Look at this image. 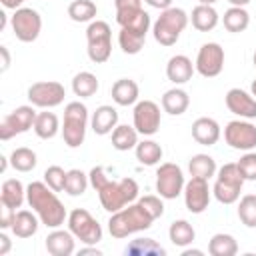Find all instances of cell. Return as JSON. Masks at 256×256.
<instances>
[{
  "label": "cell",
  "mask_w": 256,
  "mask_h": 256,
  "mask_svg": "<svg viewBox=\"0 0 256 256\" xmlns=\"http://www.w3.org/2000/svg\"><path fill=\"white\" fill-rule=\"evenodd\" d=\"M26 200L46 228H60L68 220L64 204L46 182H30L26 186Z\"/></svg>",
  "instance_id": "obj_1"
},
{
  "label": "cell",
  "mask_w": 256,
  "mask_h": 256,
  "mask_svg": "<svg viewBox=\"0 0 256 256\" xmlns=\"http://www.w3.org/2000/svg\"><path fill=\"white\" fill-rule=\"evenodd\" d=\"M154 218L136 202L124 206L122 210L114 212L108 220V232L112 238H126L130 234L148 230L152 226Z\"/></svg>",
  "instance_id": "obj_2"
},
{
  "label": "cell",
  "mask_w": 256,
  "mask_h": 256,
  "mask_svg": "<svg viewBox=\"0 0 256 256\" xmlns=\"http://www.w3.org/2000/svg\"><path fill=\"white\" fill-rule=\"evenodd\" d=\"M100 204L106 212L114 214L122 210L124 206L132 204L138 198V182L134 178H120V180H108L100 190H98Z\"/></svg>",
  "instance_id": "obj_3"
},
{
  "label": "cell",
  "mask_w": 256,
  "mask_h": 256,
  "mask_svg": "<svg viewBox=\"0 0 256 256\" xmlns=\"http://www.w3.org/2000/svg\"><path fill=\"white\" fill-rule=\"evenodd\" d=\"M190 16L182 10V8H166L160 12V16L156 18V22L152 24V34L154 40L162 46H174L180 38V34L184 32V28L188 26Z\"/></svg>",
  "instance_id": "obj_4"
},
{
  "label": "cell",
  "mask_w": 256,
  "mask_h": 256,
  "mask_svg": "<svg viewBox=\"0 0 256 256\" xmlns=\"http://www.w3.org/2000/svg\"><path fill=\"white\" fill-rule=\"evenodd\" d=\"M88 128V108L82 102H70L64 108V122H62V138L68 148L82 146Z\"/></svg>",
  "instance_id": "obj_5"
},
{
  "label": "cell",
  "mask_w": 256,
  "mask_h": 256,
  "mask_svg": "<svg viewBox=\"0 0 256 256\" xmlns=\"http://www.w3.org/2000/svg\"><path fill=\"white\" fill-rule=\"evenodd\" d=\"M244 182L246 180L242 178L236 162H228V164L220 166L218 172H216L214 188H212L214 198L220 204H234V202H238Z\"/></svg>",
  "instance_id": "obj_6"
},
{
  "label": "cell",
  "mask_w": 256,
  "mask_h": 256,
  "mask_svg": "<svg viewBox=\"0 0 256 256\" xmlns=\"http://www.w3.org/2000/svg\"><path fill=\"white\" fill-rule=\"evenodd\" d=\"M86 40H88V58L94 64L108 62L112 54V30L108 22L104 20H92L86 28Z\"/></svg>",
  "instance_id": "obj_7"
},
{
  "label": "cell",
  "mask_w": 256,
  "mask_h": 256,
  "mask_svg": "<svg viewBox=\"0 0 256 256\" xmlns=\"http://www.w3.org/2000/svg\"><path fill=\"white\" fill-rule=\"evenodd\" d=\"M68 230L76 236V240H80L88 246H94L102 240V226L84 208H74L68 214Z\"/></svg>",
  "instance_id": "obj_8"
},
{
  "label": "cell",
  "mask_w": 256,
  "mask_h": 256,
  "mask_svg": "<svg viewBox=\"0 0 256 256\" xmlns=\"http://www.w3.org/2000/svg\"><path fill=\"white\" fill-rule=\"evenodd\" d=\"M184 172L174 162H164L156 170V192L164 200H174L184 192Z\"/></svg>",
  "instance_id": "obj_9"
},
{
  "label": "cell",
  "mask_w": 256,
  "mask_h": 256,
  "mask_svg": "<svg viewBox=\"0 0 256 256\" xmlns=\"http://www.w3.org/2000/svg\"><path fill=\"white\" fill-rule=\"evenodd\" d=\"M36 110L34 106L30 104H24V106H18L14 108L10 114H6L0 122V140H10L14 138L16 134H24L28 132L30 128H34V120H36Z\"/></svg>",
  "instance_id": "obj_10"
},
{
  "label": "cell",
  "mask_w": 256,
  "mask_h": 256,
  "mask_svg": "<svg viewBox=\"0 0 256 256\" xmlns=\"http://www.w3.org/2000/svg\"><path fill=\"white\" fill-rule=\"evenodd\" d=\"M10 24H12L14 36L20 42H34L40 36V30H42L40 14L34 8H24V6L14 10V14L10 18Z\"/></svg>",
  "instance_id": "obj_11"
},
{
  "label": "cell",
  "mask_w": 256,
  "mask_h": 256,
  "mask_svg": "<svg viewBox=\"0 0 256 256\" xmlns=\"http://www.w3.org/2000/svg\"><path fill=\"white\" fill-rule=\"evenodd\" d=\"M66 90L60 82L56 80H42V82H34L28 88V100L32 106L36 108H54L60 106L64 102Z\"/></svg>",
  "instance_id": "obj_12"
},
{
  "label": "cell",
  "mask_w": 256,
  "mask_h": 256,
  "mask_svg": "<svg viewBox=\"0 0 256 256\" xmlns=\"http://www.w3.org/2000/svg\"><path fill=\"white\" fill-rule=\"evenodd\" d=\"M194 68L204 78H214L224 68V48L218 42H206L200 46Z\"/></svg>",
  "instance_id": "obj_13"
},
{
  "label": "cell",
  "mask_w": 256,
  "mask_h": 256,
  "mask_svg": "<svg viewBox=\"0 0 256 256\" xmlns=\"http://www.w3.org/2000/svg\"><path fill=\"white\" fill-rule=\"evenodd\" d=\"M224 140L234 150H252L256 148V126L248 120H232L224 128Z\"/></svg>",
  "instance_id": "obj_14"
},
{
  "label": "cell",
  "mask_w": 256,
  "mask_h": 256,
  "mask_svg": "<svg viewBox=\"0 0 256 256\" xmlns=\"http://www.w3.org/2000/svg\"><path fill=\"white\" fill-rule=\"evenodd\" d=\"M132 120H134V128L138 130V134L152 136L160 128V120H162L160 118V106L152 100H140L134 106Z\"/></svg>",
  "instance_id": "obj_15"
},
{
  "label": "cell",
  "mask_w": 256,
  "mask_h": 256,
  "mask_svg": "<svg viewBox=\"0 0 256 256\" xmlns=\"http://www.w3.org/2000/svg\"><path fill=\"white\" fill-rule=\"evenodd\" d=\"M182 194H184V204L192 214H202L210 204V188H208V180L204 178L192 176L184 184Z\"/></svg>",
  "instance_id": "obj_16"
},
{
  "label": "cell",
  "mask_w": 256,
  "mask_h": 256,
  "mask_svg": "<svg viewBox=\"0 0 256 256\" xmlns=\"http://www.w3.org/2000/svg\"><path fill=\"white\" fill-rule=\"evenodd\" d=\"M224 100H226V108L232 114H236L244 120L256 118V98L250 92H246L242 88H230L226 92Z\"/></svg>",
  "instance_id": "obj_17"
},
{
  "label": "cell",
  "mask_w": 256,
  "mask_h": 256,
  "mask_svg": "<svg viewBox=\"0 0 256 256\" xmlns=\"http://www.w3.org/2000/svg\"><path fill=\"white\" fill-rule=\"evenodd\" d=\"M220 134H222L220 124L214 118L202 116V118H196L192 124V138L202 146H214L220 140Z\"/></svg>",
  "instance_id": "obj_18"
},
{
  "label": "cell",
  "mask_w": 256,
  "mask_h": 256,
  "mask_svg": "<svg viewBox=\"0 0 256 256\" xmlns=\"http://www.w3.org/2000/svg\"><path fill=\"white\" fill-rule=\"evenodd\" d=\"M90 126L94 130V134H98V136L110 134L118 126V110L114 106H108V104L98 106L90 118Z\"/></svg>",
  "instance_id": "obj_19"
},
{
  "label": "cell",
  "mask_w": 256,
  "mask_h": 256,
  "mask_svg": "<svg viewBox=\"0 0 256 256\" xmlns=\"http://www.w3.org/2000/svg\"><path fill=\"white\" fill-rule=\"evenodd\" d=\"M74 234L70 230H58L54 228L48 236H46V250L52 256H70L74 254Z\"/></svg>",
  "instance_id": "obj_20"
},
{
  "label": "cell",
  "mask_w": 256,
  "mask_h": 256,
  "mask_svg": "<svg viewBox=\"0 0 256 256\" xmlns=\"http://www.w3.org/2000/svg\"><path fill=\"white\" fill-rule=\"evenodd\" d=\"M194 70H196V68H194L192 60H190L188 56H184V54L172 56V58L168 60V64H166V76H168V80L174 82V84H186V82L192 78Z\"/></svg>",
  "instance_id": "obj_21"
},
{
  "label": "cell",
  "mask_w": 256,
  "mask_h": 256,
  "mask_svg": "<svg viewBox=\"0 0 256 256\" xmlns=\"http://www.w3.org/2000/svg\"><path fill=\"white\" fill-rule=\"evenodd\" d=\"M24 200H26V188H24V184L20 180L8 178V180L2 182V188H0V202H2V206L16 210V208H20L24 204Z\"/></svg>",
  "instance_id": "obj_22"
},
{
  "label": "cell",
  "mask_w": 256,
  "mask_h": 256,
  "mask_svg": "<svg viewBox=\"0 0 256 256\" xmlns=\"http://www.w3.org/2000/svg\"><path fill=\"white\" fill-rule=\"evenodd\" d=\"M190 22H192V26L198 32H210V30H214L218 26L220 16L214 10V6H210V4H198V6L192 8Z\"/></svg>",
  "instance_id": "obj_23"
},
{
  "label": "cell",
  "mask_w": 256,
  "mask_h": 256,
  "mask_svg": "<svg viewBox=\"0 0 256 256\" xmlns=\"http://www.w3.org/2000/svg\"><path fill=\"white\" fill-rule=\"evenodd\" d=\"M138 84L130 78H120L112 84V100L118 106H132L138 102Z\"/></svg>",
  "instance_id": "obj_24"
},
{
  "label": "cell",
  "mask_w": 256,
  "mask_h": 256,
  "mask_svg": "<svg viewBox=\"0 0 256 256\" xmlns=\"http://www.w3.org/2000/svg\"><path fill=\"white\" fill-rule=\"evenodd\" d=\"M190 106V96L182 88H170L162 96V110L168 112L170 116H180L188 110Z\"/></svg>",
  "instance_id": "obj_25"
},
{
  "label": "cell",
  "mask_w": 256,
  "mask_h": 256,
  "mask_svg": "<svg viewBox=\"0 0 256 256\" xmlns=\"http://www.w3.org/2000/svg\"><path fill=\"white\" fill-rule=\"evenodd\" d=\"M38 214L30 210H18L12 222V232L16 238H30L38 230Z\"/></svg>",
  "instance_id": "obj_26"
},
{
  "label": "cell",
  "mask_w": 256,
  "mask_h": 256,
  "mask_svg": "<svg viewBox=\"0 0 256 256\" xmlns=\"http://www.w3.org/2000/svg\"><path fill=\"white\" fill-rule=\"evenodd\" d=\"M222 24H224V28H226L228 32L240 34V32H244V30L248 28V24H250V14L246 12L244 6H230V8L224 12V16H222Z\"/></svg>",
  "instance_id": "obj_27"
},
{
  "label": "cell",
  "mask_w": 256,
  "mask_h": 256,
  "mask_svg": "<svg viewBox=\"0 0 256 256\" xmlns=\"http://www.w3.org/2000/svg\"><path fill=\"white\" fill-rule=\"evenodd\" d=\"M146 34L148 32L134 30V28H120V32H118V44H120L122 52L124 54H138L144 48Z\"/></svg>",
  "instance_id": "obj_28"
},
{
  "label": "cell",
  "mask_w": 256,
  "mask_h": 256,
  "mask_svg": "<svg viewBox=\"0 0 256 256\" xmlns=\"http://www.w3.org/2000/svg\"><path fill=\"white\" fill-rule=\"evenodd\" d=\"M114 6H116V22L120 28L132 24L142 12V0H114Z\"/></svg>",
  "instance_id": "obj_29"
},
{
  "label": "cell",
  "mask_w": 256,
  "mask_h": 256,
  "mask_svg": "<svg viewBox=\"0 0 256 256\" xmlns=\"http://www.w3.org/2000/svg\"><path fill=\"white\" fill-rule=\"evenodd\" d=\"M138 144V130L128 124H118L112 130V146L120 152H128Z\"/></svg>",
  "instance_id": "obj_30"
},
{
  "label": "cell",
  "mask_w": 256,
  "mask_h": 256,
  "mask_svg": "<svg viewBox=\"0 0 256 256\" xmlns=\"http://www.w3.org/2000/svg\"><path fill=\"white\" fill-rule=\"evenodd\" d=\"M168 236H170V242L174 246H180V248H186L194 242L196 238V230L192 228V224L188 220H174L168 228Z\"/></svg>",
  "instance_id": "obj_31"
},
{
  "label": "cell",
  "mask_w": 256,
  "mask_h": 256,
  "mask_svg": "<svg viewBox=\"0 0 256 256\" xmlns=\"http://www.w3.org/2000/svg\"><path fill=\"white\" fill-rule=\"evenodd\" d=\"M60 130V122H58V116L54 112H38L36 114V120H34V132L38 138L42 140H50L58 134Z\"/></svg>",
  "instance_id": "obj_32"
},
{
  "label": "cell",
  "mask_w": 256,
  "mask_h": 256,
  "mask_svg": "<svg viewBox=\"0 0 256 256\" xmlns=\"http://www.w3.org/2000/svg\"><path fill=\"white\" fill-rule=\"evenodd\" d=\"M188 170H190V176L204 178V180H210L218 172L216 160L212 156H208V154H194L190 158V162H188Z\"/></svg>",
  "instance_id": "obj_33"
},
{
  "label": "cell",
  "mask_w": 256,
  "mask_h": 256,
  "mask_svg": "<svg viewBox=\"0 0 256 256\" xmlns=\"http://www.w3.org/2000/svg\"><path fill=\"white\" fill-rule=\"evenodd\" d=\"M208 252L212 256H234L238 252V242L232 234L218 232L208 242Z\"/></svg>",
  "instance_id": "obj_34"
},
{
  "label": "cell",
  "mask_w": 256,
  "mask_h": 256,
  "mask_svg": "<svg viewBox=\"0 0 256 256\" xmlns=\"http://www.w3.org/2000/svg\"><path fill=\"white\" fill-rule=\"evenodd\" d=\"M134 152H136V160L140 164H144V166L158 164L162 160V154H164L162 152V146L158 142H154V140H142V142H138L136 148H134Z\"/></svg>",
  "instance_id": "obj_35"
},
{
  "label": "cell",
  "mask_w": 256,
  "mask_h": 256,
  "mask_svg": "<svg viewBox=\"0 0 256 256\" xmlns=\"http://www.w3.org/2000/svg\"><path fill=\"white\" fill-rule=\"evenodd\" d=\"M72 92L80 98H90L98 92V78L92 72H78L72 78Z\"/></svg>",
  "instance_id": "obj_36"
},
{
  "label": "cell",
  "mask_w": 256,
  "mask_h": 256,
  "mask_svg": "<svg viewBox=\"0 0 256 256\" xmlns=\"http://www.w3.org/2000/svg\"><path fill=\"white\" fill-rule=\"evenodd\" d=\"M124 252L130 256H164L166 254V250L160 244H156L152 238H136L126 246Z\"/></svg>",
  "instance_id": "obj_37"
},
{
  "label": "cell",
  "mask_w": 256,
  "mask_h": 256,
  "mask_svg": "<svg viewBox=\"0 0 256 256\" xmlns=\"http://www.w3.org/2000/svg\"><path fill=\"white\" fill-rule=\"evenodd\" d=\"M10 164L14 170L18 172H30L36 168L38 164V158H36V152L26 148V146H20V148H14L12 154H10Z\"/></svg>",
  "instance_id": "obj_38"
},
{
  "label": "cell",
  "mask_w": 256,
  "mask_h": 256,
  "mask_svg": "<svg viewBox=\"0 0 256 256\" xmlns=\"http://www.w3.org/2000/svg\"><path fill=\"white\" fill-rule=\"evenodd\" d=\"M98 14V8L92 0H74L68 6V16L74 22H92Z\"/></svg>",
  "instance_id": "obj_39"
},
{
  "label": "cell",
  "mask_w": 256,
  "mask_h": 256,
  "mask_svg": "<svg viewBox=\"0 0 256 256\" xmlns=\"http://www.w3.org/2000/svg\"><path fill=\"white\" fill-rule=\"evenodd\" d=\"M238 218L246 228H256V194H246L240 198Z\"/></svg>",
  "instance_id": "obj_40"
},
{
  "label": "cell",
  "mask_w": 256,
  "mask_h": 256,
  "mask_svg": "<svg viewBox=\"0 0 256 256\" xmlns=\"http://www.w3.org/2000/svg\"><path fill=\"white\" fill-rule=\"evenodd\" d=\"M88 184H90L88 174H84V172L78 170V168H72V170H68V176H66V188H64V190H66L70 196H82V194L86 192Z\"/></svg>",
  "instance_id": "obj_41"
},
{
  "label": "cell",
  "mask_w": 256,
  "mask_h": 256,
  "mask_svg": "<svg viewBox=\"0 0 256 256\" xmlns=\"http://www.w3.org/2000/svg\"><path fill=\"white\" fill-rule=\"evenodd\" d=\"M66 176H68V172L64 170V168H60V166H48L46 170H44V182L54 190V192H62L64 188H66Z\"/></svg>",
  "instance_id": "obj_42"
},
{
  "label": "cell",
  "mask_w": 256,
  "mask_h": 256,
  "mask_svg": "<svg viewBox=\"0 0 256 256\" xmlns=\"http://www.w3.org/2000/svg\"><path fill=\"white\" fill-rule=\"evenodd\" d=\"M240 174L244 180H256V152L248 150L238 162H236Z\"/></svg>",
  "instance_id": "obj_43"
},
{
  "label": "cell",
  "mask_w": 256,
  "mask_h": 256,
  "mask_svg": "<svg viewBox=\"0 0 256 256\" xmlns=\"http://www.w3.org/2000/svg\"><path fill=\"white\" fill-rule=\"evenodd\" d=\"M138 204L154 218V220H158L162 214H164V202H162V196H152V194H148V196H142L140 200H138Z\"/></svg>",
  "instance_id": "obj_44"
},
{
  "label": "cell",
  "mask_w": 256,
  "mask_h": 256,
  "mask_svg": "<svg viewBox=\"0 0 256 256\" xmlns=\"http://www.w3.org/2000/svg\"><path fill=\"white\" fill-rule=\"evenodd\" d=\"M88 178H90V186L98 192L108 180H110V176L106 174V168L104 166H94L92 170H90V174H88Z\"/></svg>",
  "instance_id": "obj_45"
},
{
  "label": "cell",
  "mask_w": 256,
  "mask_h": 256,
  "mask_svg": "<svg viewBox=\"0 0 256 256\" xmlns=\"http://www.w3.org/2000/svg\"><path fill=\"white\" fill-rule=\"evenodd\" d=\"M14 216H16V210L12 208H6L2 206V218H0V228H12V222H14Z\"/></svg>",
  "instance_id": "obj_46"
},
{
  "label": "cell",
  "mask_w": 256,
  "mask_h": 256,
  "mask_svg": "<svg viewBox=\"0 0 256 256\" xmlns=\"http://www.w3.org/2000/svg\"><path fill=\"white\" fill-rule=\"evenodd\" d=\"M144 2H146V4H150L152 8H158L160 12L172 6V0H144Z\"/></svg>",
  "instance_id": "obj_47"
},
{
  "label": "cell",
  "mask_w": 256,
  "mask_h": 256,
  "mask_svg": "<svg viewBox=\"0 0 256 256\" xmlns=\"http://www.w3.org/2000/svg\"><path fill=\"white\" fill-rule=\"evenodd\" d=\"M0 56H2V72H6L8 68H10V52H8V48L6 46H0Z\"/></svg>",
  "instance_id": "obj_48"
},
{
  "label": "cell",
  "mask_w": 256,
  "mask_h": 256,
  "mask_svg": "<svg viewBox=\"0 0 256 256\" xmlns=\"http://www.w3.org/2000/svg\"><path fill=\"white\" fill-rule=\"evenodd\" d=\"M10 252V238L2 232L0 234V256H4V254H8Z\"/></svg>",
  "instance_id": "obj_49"
},
{
  "label": "cell",
  "mask_w": 256,
  "mask_h": 256,
  "mask_svg": "<svg viewBox=\"0 0 256 256\" xmlns=\"http://www.w3.org/2000/svg\"><path fill=\"white\" fill-rule=\"evenodd\" d=\"M0 2H2L4 8H10V10H18L24 4V0H0Z\"/></svg>",
  "instance_id": "obj_50"
},
{
  "label": "cell",
  "mask_w": 256,
  "mask_h": 256,
  "mask_svg": "<svg viewBox=\"0 0 256 256\" xmlns=\"http://www.w3.org/2000/svg\"><path fill=\"white\" fill-rule=\"evenodd\" d=\"M78 254H80V256H82V254H94V256H100L102 252H100L98 248H80V252H78Z\"/></svg>",
  "instance_id": "obj_51"
},
{
  "label": "cell",
  "mask_w": 256,
  "mask_h": 256,
  "mask_svg": "<svg viewBox=\"0 0 256 256\" xmlns=\"http://www.w3.org/2000/svg\"><path fill=\"white\" fill-rule=\"evenodd\" d=\"M182 256H202V250H192L190 248V250H184Z\"/></svg>",
  "instance_id": "obj_52"
},
{
  "label": "cell",
  "mask_w": 256,
  "mask_h": 256,
  "mask_svg": "<svg viewBox=\"0 0 256 256\" xmlns=\"http://www.w3.org/2000/svg\"><path fill=\"white\" fill-rule=\"evenodd\" d=\"M232 6H246V4H250L252 0H228Z\"/></svg>",
  "instance_id": "obj_53"
},
{
  "label": "cell",
  "mask_w": 256,
  "mask_h": 256,
  "mask_svg": "<svg viewBox=\"0 0 256 256\" xmlns=\"http://www.w3.org/2000/svg\"><path fill=\"white\" fill-rule=\"evenodd\" d=\"M6 26V14L4 12H0V30Z\"/></svg>",
  "instance_id": "obj_54"
},
{
  "label": "cell",
  "mask_w": 256,
  "mask_h": 256,
  "mask_svg": "<svg viewBox=\"0 0 256 256\" xmlns=\"http://www.w3.org/2000/svg\"><path fill=\"white\" fill-rule=\"evenodd\" d=\"M250 94H252V96L256 98V78L252 80V86H250Z\"/></svg>",
  "instance_id": "obj_55"
},
{
  "label": "cell",
  "mask_w": 256,
  "mask_h": 256,
  "mask_svg": "<svg viewBox=\"0 0 256 256\" xmlns=\"http://www.w3.org/2000/svg\"><path fill=\"white\" fill-rule=\"evenodd\" d=\"M214 2H218V0H198V4H210V6H212Z\"/></svg>",
  "instance_id": "obj_56"
},
{
  "label": "cell",
  "mask_w": 256,
  "mask_h": 256,
  "mask_svg": "<svg viewBox=\"0 0 256 256\" xmlns=\"http://www.w3.org/2000/svg\"><path fill=\"white\" fill-rule=\"evenodd\" d=\"M252 60H254V66H256V52H254V56H252Z\"/></svg>",
  "instance_id": "obj_57"
}]
</instances>
